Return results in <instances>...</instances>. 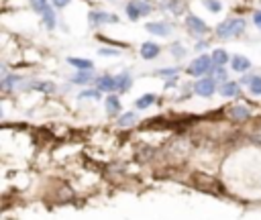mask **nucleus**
I'll use <instances>...</instances> for the list:
<instances>
[{
  "instance_id": "obj_23",
  "label": "nucleus",
  "mask_w": 261,
  "mask_h": 220,
  "mask_svg": "<svg viewBox=\"0 0 261 220\" xmlns=\"http://www.w3.org/2000/svg\"><path fill=\"white\" fill-rule=\"evenodd\" d=\"M233 118H247L249 116V110L245 108V106H237V108H233Z\"/></svg>"
},
{
  "instance_id": "obj_5",
  "label": "nucleus",
  "mask_w": 261,
  "mask_h": 220,
  "mask_svg": "<svg viewBox=\"0 0 261 220\" xmlns=\"http://www.w3.org/2000/svg\"><path fill=\"white\" fill-rule=\"evenodd\" d=\"M88 21H90L92 25H104V23H118V17H116V15H106V13H96V11H92V13L88 15Z\"/></svg>"
},
{
  "instance_id": "obj_3",
  "label": "nucleus",
  "mask_w": 261,
  "mask_h": 220,
  "mask_svg": "<svg viewBox=\"0 0 261 220\" xmlns=\"http://www.w3.org/2000/svg\"><path fill=\"white\" fill-rule=\"evenodd\" d=\"M149 13H151L149 5H147V3H141V0H137V3H128V5H126V15H128V19H130V21H137L139 17L149 15Z\"/></svg>"
},
{
  "instance_id": "obj_17",
  "label": "nucleus",
  "mask_w": 261,
  "mask_h": 220,
  "mask_svg": "<svg viewBox=\"0 0 261 220\" xmlns=\"http://www.w3.org/2000/svg\"><path fill=\"white\" fill-rule=\"evenodd\" d=\"M90 80H92V74L90 72H78V74L72 76V82L74 84H88Z\"/></svg>"
},
{
  "instance_id": "obj_4",
  "label": "nucleus",
  "mask_w": 261,
  "mask_h": 220,
  "mask_svg": "<svg viewBox=\"0 0 261 220\" xmlns=\"http://www.w3.org/2000/svg\"><path fill=\"white\" fill-rule=\"evenodd\" d=\"M214 90H216V82H214L212 78H204V80H200V82L194 86V92H196L198 96H202V98L212 96Z\"/></svg>"
},
{
  "instance_id": "obj_13",
  "label": "nucleus",
  "mask_w": 261,
  "mask_h": 220,
  "mask_svg": "<svg viewBox=\"0 0 261 220\" xmlns=\"http://www.w3.org/2000/svg\"><path fill=\"white\" fill-rule=\"evenodd\" d=\"M114 80H116V90H120V92L128 90V86H130V76H128L126 72H122V74L116 76Z\"/></svg>"
},
{
  "instance_id": "obj_27",
  "label": "nucleus",
  "mask_w": 261,
  "mask_h": 220,
  "mask_svg": "<svg viewBox=\"0 0 261 220\" xmlns=\"http://www.w3.org/2000/svg\"><path fill=\"white\" fill-rule=\"evenodd\" d=\"M172 51H174V55H176V57H184V55H186V49H184L182 45H178V43H176V45H172Z\"/></svg>"
},
{
  "instance_id": "obj_30",
  "label": "nucleus",
  "mask_w": 261,
  "mask_h": 220,
  "mask_svg": "<svg viewBox=\"0 0 261 220\" xmlns=\"http://www.w3.org/2000/svg\"><path fill=\"white\" fill-rule=\"evenodd\" d=\"M70 3H72V0H53V7H57V9H66Z\"/></svg>"
},
{
  "instance_id": "obj_7",
  "label": "nucleus",
  "mask_w": 261,
  "mask_h": 220,
  "mask_svg": "<svg viewBox=\"0 0 261 220\" xmlns=\"http://www.w3.org/2000/svg\"><path fill=\"white\" fill-rule=\"evenodd\" d=\"M96 90H100V92L116 90V80L112 76H100V78H96Z\"/></svg>"
},
{
  "instance_id": "obj_9",
  "label": "nucleus",
  "mask_w": 261,
  "mask_h": 220,
  "mask_svg": "<svg viewBox=\"0 0 261 220\" xmlns=\"http://www.w3.org/2000/svg\"><path fill=\"white\" fill-rule=\"evenodd\" d=\"M231 66H233L235 72H241V74H243V72H247V70L251 68V61H249L245 55H235V57L231 59Z\"/></svg>"
},
{
  "instance_id": "obj_28",
  "label": "nucleus",
  "mask_w": 261,
  "mask_h": 220,
  "mask_svg": "<svg viewBox=\"0 0 261 220\" xmlns=\"http://www.w3.org/2000/svg\"><path fill=\"white\" fill-rule=\"evenodd\" d=\"M98 53H100V55H106V57H110V55H118V51H116V49H106V47H102Z\"/></svg>"
},
{
  "instance_id": "obj_19",
  "label": "nucleus",
  "mask_w": 261,
  "mask_h": 220,
  "mask_svg": "<svg viewBox=\"0 0 261 220\" xmlns=\"http://www.w3.org/2000/svg\"><path fill=\"white\" fill-rule=\"evenodd\" d=\"M43 23H45V27H47V29H55V13H53L51 9H47V11H45V15H43Z\"/></svg>"
},
{
  "instance_id": "obj_12",
  "label": "nucleus",
  "mask_w": 261,
  "mask_h": 220,
  "mask_svg": "<svg viewBox=\"0 0 261 220\" xmlns=\"http://www.w3.org/2000/svg\"><path fill=\"white\" fill-rule=\"evenodd\" d=\"M226 61H229V55H226L224 49H214V51H212V64H214V66L222 68Z\"/></svg>"
},
{
  "instance_id": "obj_8",
  "label": "nucleus",
  "mask_w": 261,
  "mask_h": 220,
  "mask_svg": "<svg viewBox=\"0 0 261 220\" xmlns=\"http://www.w3.org/2000/svg\"><path fill=\"white\" fill-rule=\"evenodd\" d=\"M145 29L149 31V33H153V35H170L172 33V27L168 25V23H147L145 25Z\"/></svg>"
},
{
  "instance_id": "obj_1",
  "label": "nucleus",
  "mask_w": 261,
  "mask_h": 220,
  "mask_svg": "<svg viewBox=\"0 0 261 220\" xmlns=\"http://www.w3.org/2000/svg\"><path fill=\"white\" fill-rule=\"evenodd\" d=\"M245 31V19H229L216 27V35L220 39H229L235 35H241Z\"/></svg>"
},
{
  "instance_id": "obj_20",
  "label": "nucleus",
  "mask_w": 261,
  "mask_h": 220,
  "mask_svg": "<svg viewBox=\"0 0 261 220\" xmlns=\"http://www.w3.org/2000/svg\"><path fill=\"white\" fill-rule=\"evenodd\" d=\"M202 3L206 5V9H208L210 13H220V11H222V5L218 3V0H202Z\"/></svg>"
},
{
  "instance_id": "obj_21",
  "label": "nucleus",
  "mask_w": 261,
  "mask_h": 220,
  "mask_svg": "<svg viewBox=\"0 0 261 220\" xmlns=\"http://www.w3.org/2000/svg\"><path fill=\"white\" fill-rule=\"evenodd\" d=\"M249 92H251V94H255V96H259V94H261V78H257V76H255V78L251 80V84H249Z\"/></svg>"
},
{
  "instance_id": "obj_26",
  "label": "nucleus",
  "mask_w": 261,
  "mask_h": 220,
  "mask_svg": "<svg viewBox=\"0 0 261 220\" xmlns=\"http://www.w3.org/2000/svg\"><path fill=\"white\" fill-rule=\"evenodd\" d=\"M80 98H100V90H84L80 92Z\"/></svg>"
},
{
  "instance_id": "obj_24",
  "label": "nucleus",
  "mask_w": 261,
  "mask_h": 220,
  "mask_svg": "<svg viewBox=\"0 0 261 220\" xmlns=\"http://www.w3.org/2000/svg\"><path fill=\"white\" fill-rule=\"evenodd\" d=\"M210 74H212V80L216 82V80H224L226 78V72L222 70V68H214V70H210Z\"/></svg>"
},
{
  "instance_id": "obj_6",
  "label": "nucleus",
  "mask_w": 261,
  "mask_h": 220,
  "mask_svg": "<svg viewBox=\"0 0 261 220\" xmlns=\"http://www.w3.org/2000/svg\"><path fill=\"white\" fill-rule=\"evenodd\" d=\"M186 25H188V29H190L192 33H198V35H202V33L208 31V27L204 25V21L198 19V17H194V15H188V17H186Z\"/></svg>"
},
{
  "instance_id": "obj_18",
  "label": "nucleus",
  "mask_w": 261,
  "mask_h": 220,
  "mask_svg": "<svg viewBox=\"0 0 261 220\" xmlns=\"http://www.w3.org/2000/svg\"><path fill=\"white\" fill-rule=\"evenodd\" d=\"M31 7H33V11L39 13V15H45V11L49 9L47 0H31Z\"/></svg>"
},
{
  "instance_id": "obj_2",
  "label": "nucleus",
  "mask_w": 261,
  "mask_h": 220,
  "mask_svg": "<svg viewBox=\"0 0 261 220\" xmlns=\"http://www.w3.org/2000/svg\"><path fill=\"white\" fill-rule=\"evenodd\" d=\"M210 66H212V57L200 55V57H196V59L188 66V74H190V76H204V74L210 72Z\"/></svg>"
},
{
  "instance_id": "obj_15",
  "label": "nucleus",
  "mask_w": 261,
  "mask_h": 220,
  "mask_svg": "<svg viewBox=\"0 0 261 220\" xmlns=\"http://www.w3.org/2000/svg\"><path fill=\"white\" fill-rule=\"evenodd\" d=\"M106 110H108V114L120 112V102H118L116 96H108V98H106Z\"/></svg>"
},
{
  "instance_id": "obj_14",
  "label": "nucleus",
  "mask_w": 261,
  "mask_h": 220,
  "mask_svg": "<svg viewBox=\"0 0 261 220\" xmlns=\"http://www.w3.org/2000/svg\"><path fill=\"white\" fill-rule=\"evenodd\" d=\"M237 92H239V84H235V82H224V84H222V88H220V94H222V96H226V98L235 96Z\"/></svg>"
},
{
  "instance_id": "obj_10",
  "label": "nucleus",
  "mask_w": 261,
  "mask_h": 220,
  "mask_svg": "<svg viewBox=\"0 0 261 220\" xmlns=\"http://www.w3.org/2000/svg\"><path fill=\"white\" fill-rule=\"evenodd\" d=\"M141 55L145 57V59H155L157 55H159V45H155V43H143L141 45Z\"/></svg>"
},
{
  "instance_id": "obj_29",
  "label": "nucleus",
  "mask_w": 261,
  "mask_h": 220,
  "mask_svg": "<svg viewBox=\"0 0 261 220\" xmlns=\"http://www.w3.org/2000/svg\"><path fill=\"white\" fill-rule=\"evenodd\" d=\"M176 72H178V70L170 68V70H159L157 74H159V76H166V78H172V76H176Z\"/></svg>"
},
{
  "instance_id": "obj_11",
  "label": "nucleus",
  "mask_w": 261,
  "mask_h": 220,
  "mask_svg": "<svg viewBox=\"0 0 261 220\" xmlns=\"http://www.w3.org/2000/svg\"><path fill=\"white\" fill-rule=\"evenodd\" d=\"M68 64H70V66H74V68H78L80 72H82V70H84V72H90V70H92V66H94L90 59H78V57H70V59H68Z\"/></svg>"
},
{
  "instance_id": "obj_16",
  "label": "nucleus",
  "mask_w": 261,
  "mask_h": 220,
  "mask_svg": "<svg viewBox=\"0 0 261 220\" xmlns=\"http://www.w3.org/2000/svg\"><path fill=\"white\" fill-rule=\"evenodd\" d=\"M153 102H155V96H153V94H145V96H141L135 104H137V108H139V110H145V108H147V106H151Z\"/></svg>"
},
{
  "instance_id": "obj_25",
  "label": "nucleus",
  "mask_w": 261,
  "mask_h": 220,
  "mask_svg": "<svg viewBox=\"0 0 261 220\" xmlns=\"http://www.w3.org/2000/svg\"><path fill=\"white\" fill-rule=\"evenodd\" d=\"M19 82V78L17 76H5V80H3V88L5 90H11V86L13 84H17Z\"/></svg>"
},
{
  "instance_id": "obj_22",
  "label": "nucleus",
  "mask_w": 261,
  "mask_h": 220,
  "mask_svg": "<svg viewBox=\"0 0 261 220\" xmlns=\"http://www.w3.org/2000/svg\"><path fill=\"white\" fill-rule=\"evenodd\" d=\"M133 122H135V114H133V112H126V114H122V116H120L118 127H130Z\"/></svg>"
}]
</instances>
